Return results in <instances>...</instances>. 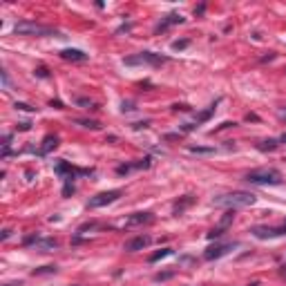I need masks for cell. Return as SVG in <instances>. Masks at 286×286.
<instances>
[{
	"instance_id": "cell-11",
	"label": "cell",
	"mask_w": 286,
	"mask_h": 286,
	"mask_svg": "<svg viewBox=\"0 0 286 286\" xmlns=\"http://www.w3.org/2000/svg\"><path fill=\"white\" fill-rule=\"evenodd\" d=\"M181 23H183V16H181V14H168L166 18H163V20L159 23V25H156V29H155V31L159 34V31L168 29L170 25H181Z\"/></svg>"
},
{
	"instance_id": "cell-25",
	"label": "cell",
	"mask_w": 286,
	"mask_h": 286,
	"mask_svg": "<svg viewBox=\"0 0 286 286\" xmlns=\"http://www.w3.org/2000/svg\"><path fill=\"white\" fill-rule=\"evenodd\" d=\"M9 235H11V231H9V228H5V231H2V237H0V239L5 241V239H7V237H9Z\"/></svg>"
},
{
	"instance_id": "cell-27",
	"label": "cell",
	"mask_w": 286,
	"mask_h": 286,
	"mask_svg": "<svg viewBox=\"0 0 286 286\" xmlns=\"http://www.w3.org/2000/svg\"><path fill=\"white\" fill-rule=\"evenodd\" d=\"M282 275H284V277H286V266H282Z\"/></svg>"
},
{
	"instance_id": "cell-20",
	"label": "cell",
	"mask_w": 286,
	"mask_h": 286,
	"mask_svg": "<svg viewBox=\"0 0 286 286\" xmlns=\"http://www.w3.org/2000/svg\"><path fill=\"white\" fill-rule=\"evenodd\" d=\"M190 152H197V155H208V152H212L210 148H190Z\"/></svg>"
},
{
	"instance_id": "cell-26",
	"label": "cell",
	"mask_w": 286,
	"mask_h": 286,
	"mask_svg": "<svg viewBox=\"0 0 286 286\" xmlns=\"http://www.w3.org/2000/svg\"><path fill=\"white\" fill-rule=\"evenodd\" d=\"M5 286H23L20 282H11V284H5Z\"/></svg>"
},
{
	"instance_id": "cell-8",
	"label": "cell",
	"mask_w": 286,
	"mask_h": 286,
	"mask_svg": "<svg viewBox=\"0 0 286 286\" xmlns=\"http://www.w3.org/2000/svg\"><path fill=\"white\" fill-rule=\"evenodd\" d=\"M237 246H239L237 241H233V244H217V246H210L206 253H204V260H208V261L219 260V257L228 255V253H231L233 248H237Z\"/></svg>"
},
{
	"instance_id": "cell-19",
	"label": "cell",
	"mask_w": 286,
	"mask_h": 286,
	"mask_svg": "<svg viewBox=\"0 0 286 286\" xmlns=\"http://www.w3.org/2000/svg\"><path fill=\"white\" fill-rule=\"evenodd\" d=\"M186 45H188V40H175L172 43V50H183Z\"/></svg>"
},
{
	"instance_id": "cell-22",
	"label": "cell",
	"mask_w": 286,
	"mask_h": 286,
	"mask_svg": "<svg viewBox=\"0 0 286 286\" xmlns=\"http://www.w3.org/2000/svg\"><path fill=\"white\" fill-rule=\"evenodd\" d=\"M16 107H18V110H25V112H31V110H34V107H29L27 103H16Z\"/></svg>"
},
{
	"instance_id": "cell-9",
	"label": "cell",
	"mask_w": 286,
	"mask_h": 286,
	"mask_svg": "<svg viewBox=\"0 0 286 286\" xmlns=\"http://www.w3.org/2000/svg\"><path fill=\"white\" fill-rule=\"evenodd\" d=\"M233 219H235V210H226V212H224V217L219 219V224H217V226L208 233V239H217V237L224 235V233H226V228L233 224Z\"/></svg>"
},
{
	"instance_id": "cell-2",
	"label": "cell",
	"mask_w": 286,
	"mask_h": 286,
	"mask_svg": "<svg viewBox=\"0 0 286 286\" xmlns=\"http://www.w3.org/2000/svg\"><path fill=\"white\" fill-rule=\"evenodd\" d=\"M246 181L253 183V186H277L284 181L282 172L277 168H257V170H251L246 175Z\"/></svg>"
},
{
	"instance_id": "cell-12",
	"label": "cell",
	"mask_w": 286,
	"mask_h": 286,
	"mask_svg": "<svg viewBox=\"0 0 286 286\" xmlns=\"http://www.w3.org/2000/svg\"><path fill=\"white\" fill-rule=\"evenodd\" d=\"M152 219H155V217H152V212H134L132 217H128L126 226H139V224H150Z\"/></svg>"
},
{
	"instance_id": "cell-24",
	"label": "cell",
	"mask_w": 286,
	"mask_h": 286,
	"mask_svg": "<svg viewBox=\"0 0 286 286\" xmlns=\"http://www.w3.org/2000/svg\"><path fill=\"white\" fill-rule=\"evenodd\" d=\"M38 76H40V78H47V76H50V74H47V70H45V67H38Z\"/></svg>"
},
{
	"instance_id": "cell-18",
	"label": "cell",
	"mask_w": 286,
	"mask_h": 286,
	"mask_svg": "<svg viewBox=\"0 0 286 286\" xmlns=\"http://www.w3.org/2000/svg\"><path fill=\"white\" fill-rule=\"evenodd\" d=\"M76 123L83 128H90V130H99V121H90V119H76Z\"/></svg>"
},
{
	"instance_id": "cell-14",
	"label": "cell",
	"mask_w": 286,
	"mask_h": 286,
	"mask_svg": "<svg viewBox=\"0 0 286 286\" xmlns=\"http://www.w3.org/2000/svg\"><path fill=\"white\" fill-rule=\"evenodd\" d=\"M56 146H58V136H56V134H47L45 139H43V146H40L38 155H50Z\"/></svg>"
},
{
	"instance_id": "cell-5",
	"label": "cell",
	"mask_w": 286,
	"mask_h": 286,
	"mask_svg": "<svg viewBox=\"0 0 286 286\" xmlns=\"http://www.w3.org/2000/svg\"><path fill=\"white\" fill-rule=\"evenodd\" d=\"M123 195V190H105V192H99V195H94L90 201H87V208L90 210H94V208H103V206H110V204H114L119 197Z\"/></svg>"
},
{
	"instance_id": "cell-23",
	"label": "cell",
	"mask_w": 286,
	"mask_h": 286,
	"mask_svg": "<svg viewBox=\"0 0 286 286\" xmlns=\"http://www.w3.org/2000/svg\"><path fill=\"white\" fill-rule=\"evenodd\" d=\"M2 85H9V76H7V70H2Z\"/></svg>"
},
{
	"instance_id": "cell-16",
	"label": "cell",
	"mask_w": 286,
	"mask_h": 286,
	"mask_svg": "<svg viewBox=\"0 0 286 286\" xmlns=\"http://www.w3.org/2000/svg\"><path fill=\"white\" fill-rule=\"evenodd\" d=\"M277 146H280V143H277V139H268V141H261L260 146H257V150H261V152H271V150H275Z\"/></svg>"
},
{
	"instance_id": "cell-3",
	"label": "cell",
	"mask_w": 286,
	"mask_h": 286,
	"mask_svg": "<svg viewBox=\"0 0 286 286\" xmlns=\"http://www.w3.org/2000/svg\"><path fill=\"white\" fill-rule=\"evenodd\" d=\"M166 63H168V56L155 54V52H141V54H134V56L123 58V65H128V67H134V65L159 67V65H166Z\"/></svg>"
},
{
	"instance_id": "cell-10",
	"label": "cell",
	"mask_w": 286,
	"mask_h": 286,
	"mask_svg": "<svg viewBox=\"0 0 286 286\" xmlns=\"http://www.w3.org/2000/svg\"><path fill=\"white\" fill-rule=\"evenodd\" d=\"M152 244V237L150 235H136L132 237V239L126 241V246H123V251L128 253H136V251H143V248H148Z\"/></svg>"
},
{
	"instance_id": "cell-15",
	"label": "cell",
	"mask_w": 286,
	"mask_h": 286,
	"mask_svg": "<svg viewBox=\"0 0 286 286\" xmlns=\"http://www.w3.org/2000/svg\"><path fill=\"white\" fill-rule=\"evenodd\" d=\"M190 204H195V197H192V195H186L181 201H177V204H175V215H181V212L186 210Z\"/></svg>"
},
{
	"instance_id": "cell-6",
	"label": "cell",
	"mask_w": 286,
	"mask_h": 286,
	"mask_svg": "<svg viewBox=\"0 0 286 286\" xmlns=\"http://www.w3.org/2000/svg\"><path fill=\"white\" fill-rule=\"evenodd\" d=\"M251 233L257 239H273V237H282L286 235V219L282 221L280 226H253Z\"/></svg>"
},
{
	"instance_id": "cell-4",
	"label": "cell",
	"mask_w": 286,
	"mask_h": 286,
	"mask_svg": "<svg viewBox=\"0 0 286 286\" xmlns=\"http://www.w3.org/2000/svg\"><path fill=\"white\" fill-rule=\"evenodd\" d=\"M14 34L20 36H52V34H58L54 27H45V25H38V23H31V20H20L14 25Z\"/></svg>"
},
{
	"instance_id": "cell-7",
	"label": "cell",
	"mask_w": 286,
	"mask_h": 286,
	"mask_svg": "<svg viewBox=\"0 0 286 286\" xmlns=\"http://www.w3.org/2000/svg\"><path fill=\"white\" fill-rule=\"evenodd\" d=\"M25 246H34V248H38V251L50 253V251H56V248H58V241L56 239H43V237H38V235H31V237L25 239Z\"/></svg>"
},
{
	"instance_id": "cell-21",
	"label": "cell",
	"mask_w": 286,
	"mask_h": 286,
	"mask_svg": "<svg viewBox=\"0 0 286 286\" xmlns=\"http://www.w3.org/2000/svg\"><path fill=\"white\" fill-rule=\"evenodd\" d=\"M175 273H159V275H155V282H161V280H168V277H172Z\"/></svg>"
},
{
	"instance_id": "cell-1",
	"label": "cell",
	"mask_w": 286,
	"mask_h": 286,
	"mask_svg": "<svg viewBox=\"0 0 286 286\" xmlns=\"http://www.w3.org/2000/svg\"><path fill=\"white\" fill-rule=\"evenodd\" d=\"M257 201V197L253 192L246 190H235V192H226V195H219L212 199V206H219V208H228V210H235V208H246L253 206Z\"/></svg>"
},
{
	"instance_id": "cell-13",
	"label": "cell",
	"mask_w": 286,
	"mask_h": 286,
	"mask_svg": "<svg viewBox=\"0 0 286 286\" xmlns=\"http://www.w3.org/2000/svg\"><path fill=\"white\" fill-rule=\"evenodd\" d=\"M60 58L74 60V63H83V60H87V54L80 50H63L60 52Z\"/></svg>"
},
{
	"instance_id": "cell-28",
	"label": "cell",
	"mask_w": 286,
	"mask_h": 286,
	"mask_svg": "<svg viewBox=\"0 0 286 286\" xmlns=\"http://www.w3.org/2000/svg\"><path fill=\"white\" fill-rule=\"evenodd\" d=\"M282 141H284V143H286V134H284V136H282Z\"/></svg>"
},
{
	"instance_id": "cell-17",
	"label": "cell",
	"mask_w": 286,
	"mask_h": 286,
	"mask_svg": "<svg viewBox=\"0 0 286 286\" xmlns=\"http://www.w3.org/2000/svg\"><path fill=\"white\" fill-rule=\"evenodd\" d=\"M168 255H172V248H161L159 253H155V255H150V264H155V261L163 260V257H168Z\"/></svg>"
}]
</instances>
